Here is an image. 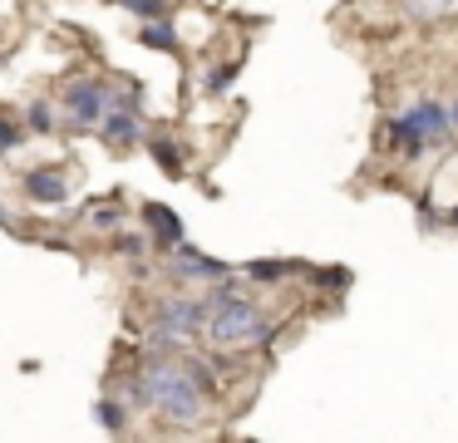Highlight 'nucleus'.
Wrapping results in <instances>:
<instances>
[{
	"mask_svg": "<svg viewBox=\"0 0 458 443\" xmlns=\"http://www.w3.org/2000/svg\"><path fill=\"white\" fill-rule=\"evenodd\" d=\"M202 305H208V340L217 345V350H232V345H271V335H276V325L261 320L257 301H247L242 291H232L227 281L212 285L208 295H202Z\"/></svg>",
	"mask_w": 458,
	"mask_h": 443,
	"instance_id": "f257e3e1",
	"label": "nucleus"
},
{
	"mask_svg": "<svg viewBox=\"0 0 458 443\" xmlns=\"http://www.w3.org/2000/svg\"><path fill=\"white\" fill-rule=\"evenodd\" d=\"M143 379H148L153 409H158L168 423H178V429H198V423H202L208 399L198 394V384L188 379V370H182L178 360H153Z\"/></svg>",
	"mask_w": 458,
	"mask_h": 443,
	"instance_id": "f03ea898",
	"label": "nucleus"
},
{
	"mask_svg": "<svg viewBox=\"0 0 458 443\" xmlns=\"http://www.w3.org/2000/svg\"><path fill=\"white\" fill-rule=\"evenodd\" d=\"M60 104H64V114H70L74 128H99L104 118H109V108H114V94H109L104 79H74V84L64 89Z\"/></svg>",
	"mask_w": 458,
	"mask_h": 443,
	"instance_id": "7ed1b4c3",
	"label": "nucleus"
},
{
	"mask_svg": "<svg viewBox=\"0 0 458 443\" xmlns=\"http://www.w3.org/2000/svg\"><path fill=\"white\" fill-rule=\"evenodd\" d=\"M208 305H202V295H163L158 301V325L163 330H173L178 340H192L198 330H208Z\"/></svg>",
	"mask_w": 458,
	"mask_h": 443,
	"instance_id": "20e7f679",
	"label": "nucleus"
},
{
	"mask_svg": "<svg viewBox=\"0 0 458 443\" xmlns=\"http://www.w3.org/2000/svg\"><path fill=\"white\" fill-rule=\"evenodd\" d=\"M404 118L428 138V148H444V143H448V133H454V114H448L444 98H419V104L409 108Z\"/></svg>",
	"mask_w": 458,
	"mask_h": 443,
	"instance_id": "39448f33",
	"label": "nucleus"
},
{
	"mask_svg": "<svg viewBox=\"0 0 458 443\" xmlns=\"http://www.w3.org/2000/svg\"><path fill=\"white\" fill-rule=\"evenodd\" d=\"M173 271H178L182 281H212V285L232 281V266H227V261H217V256H202L198 246H188V242L178 246V261H173Z\"/></svg>",
	"mask_w": 458,
	"mask_h": 443,
	"instance_id": "423d86ee",
	"label": "nucleus"
},
{
	"mask_svg": "<svg viewBox=\"0 0 458 443\" xmlns=\"http://www.w3.org/2000/svg\"><path fill=\"white\" fill-rule=\"evenodd\" d=\"M139 217H143V226H148V236L158 246H168V251H178L182 246V217L173 212V207H163V202H143L139 207Z\"/></svg>",
	"mask_w": 458,
	"mask_h": 443,
	"instance_id": "0eeeda50",
	"label": "nucleus"
},
{
	"mask_svg": "<svg viewBox=\"0 0 458 443\" xmlns=\"http://www.w3.org/2000/svg\"><path fill=\"white\" fill-rule=\"evenodd\" d=\"M25 192H30V202L60 207L64 197H70V183H64V173H60V167H35V173L25 177Z\"/></svg>",
	"mask_w": 458,
	"mask_h": 443,
	"instance_id": "6e6552de",
	"label": "nucleus"
},
{
	"mask_svg": "<svg viewBox=\"0 0 458 443\" xmlns=\"http://www.w3.org/2000/svg\"><path fill=\"white\" fill-rule=\"evenodd\" d=\"M99 133H104V143L129 148V143H139V138H143V118H133V114H119V108H109V118L99 124Z\"/></svg>",
	"mask_w": 458,
	"mask_h": 443,
	"instance_id": "1a4fd4ad",
	"label": "nucleus"
},
{
	"mask_svg": "<svg viewBox=\"0 0 458 443\" xmlns=\"http://www.w3.org/2000/svg\"><path fill=\"white\" fill-rule=\"evenodd\" d=\"M385 138H389V148H394L399 158H424V153H428V138L419 133V128L409 124V118H394Z\"/></svg>",
	"mask_w": 458,
	"mask_h": 443,
	"instance_id": "9d476101",
	"label": "nucleus"
},
{
	"mask_svg": "<svg viewBox=\"0 0 458 443\" xmlns=\"http://www.w3.org/2000/svg\"><path fill=\"white\" fill-rule=\"evenodd\" d=\"M139 45H148V49H163V55H178V25L173 20H153V25H139Z\"/></svg>",
	"mask_w": 458,
	"mask_h": 443,
	"instance_id": "9b49d317",
	"label": "nucleus"
},
{
	"mask_svg": "<svg viewBox=\"0 0 458 443\" xmlns=\"http://www.w3.org/2000/svg\"><path fill=\"white\" fill-rule=\"evenodd\" d=\"M148 153H153V163H158L168 177H182V153H178V143H173V138H153Z\"/></svg>",
	"mask_w": 458,
	"mask_h": 443,
	"instance_id": "f8f14e48",
	"label": "nucleus"
},
{
	"mask_svg": "<svg viewBox=\"0 0 458 443\" xmlns=\"http://www.w3.org/2000/svg\"><path fill=\"white\" fill-rule=\"evenodd\" d=\"M242 271H247L251 281H286L291 271H301V266L296 261H247Z\"/></svg>",
	"mask_w": 458,
	"mask_h": 443,
	"instance_id": "ddd939ff",
	"label": "nucleus"
},
{
	"mask_svg": "<svg viewBox=\"0 0 458 443\" xmlns=\"http://www.w3.org/2000/svg\"><path fill=\"white\" fill-rule=\"evenodd\" d=\"M242 74V64L237 59H227V64H217V69H208V79H202V89H208V94H227L232 89V79Z\"/></svg>",
	"mask_w": 458,
	"mask_h": 443,
	"instance_id": "4468645a",
	"label": "nucleus"
},
{
	"mask_svg": "<svg viewBox=\"0 0 458 443\" xmlns=\"http://www.w3.org/2000/svg\"><path fill=\"white\" fill-rule=\"evenodd\" d=\"M94 419H99L109 433H119L123 423H129V409H123V404H114V399H99V404H94Z\"/></svg>",
	"mask_w": 458,
	"mask_h": 443,
	"instance_id": "2eb2a0df",
	"label": "nucleus"
},
{
	"mask_svg": "<svg viewBox=\"0 0 458 443\" xmlns=\"http://www.w3.org/2000/svg\"><path fill=\"white\" fill-rule=\"evenodd\" d=\"M178 364L188 370V379L198 384V394H202V399H208V394H217V379H212V370H208L202 360H178Z\"/></svg>",
	"mask_w": 458,
	"mask_h": 443,
	"instance_id": "dca6fc26",
	"label": "nucleus"
},
{
	"mask_svg": "<svg viewBox=\"0 0 458 443\" xmlns=\"http://www.w3.org/2000/svg\"><path fill=\"white\" fill-rule=\"evenodd\" d=\"M25 124H30L35 133H50V128H55V108L45 104V98H35V104L25 108Z\"/></svg>",
	"mask_w": 458,
	"mask_h": 443,
	"instance_id": "f3484780",
	"label": "nucleus"
},
{
	"mask_svg": "<svg viewBox=\"0 0 458 443\" xmlns=\"http://www.w3.org/2000/svg\"><path fill=\"white\" fill-rule=\"evenodd\" d=\"M123 10H129V15H139V20H168V5H158V0H123Z\"/></svg>",
	"mask_w": 458,
	"mask_h": 443,
	"instance_id": "a211bd4d",
	"label": "nucleus"
},
{
	"mask_svg": "<svg viewBox=\"0 0 458 443\" xmlns=\"http://www.w3.org/2000/svg\"><path fill=\"white\" fill-rule=\"evenodd\" d=\"M119 222H123L119 207H94V212H89V226H94V232H114Z\"/></svg>",
	"mask_w": 458,
	"mask_h": 443,
	"instance_id": "6ab92c4d",
	"label": "nucleus"
},
{
	"mask_svg": "<svg viewBox=\"0 0 458 443\" xmlns=\"http://www.w3.org/2000/svg\"><path fill=\"white\" fill-rule=\"evenodd\" d=\"M15 148H21V128H15L11 118H0V158L15 153Z\"/></svg>",
	"mask_w": 458,
	"mask_h": 443,
	"instance_id": "aec40b11",
	"label": "nucleus"
},
{
	"mask_svg": "<svg viewBox=\"0 0 458 443\" xmlns=\"http://www.w3.org/2000/svg\"><path fill=\"white\" fill-rule=\"evenodd\" d=\"M143 246H148L143 236H119V251L129 256V261H143Z\"/></svg>",
	"mask_w": 458,
	"mask_h": 443,
	"instance_id": "412c9836",
	"label": "nucleus"
},
{
	"mask_svg": "<svg viewBox=\"0 0 458 443\" xmlns=\"http://www.w3.org/2000/svg\"><path fill=\"white\" fill-rule=\"evenodd\" d=\"M444 5H409V20H438Z\"/></svg>",
	"mask_w": 458,
	"mask_h": 443,
	"instance_id": "4be33fe9",
	"label": "nucleus"
},
{
	"mask_svg": "<svg viewBox=\"0 0 458 443\" xmlns=\"http://www.w3.org/2000/svg\"><path fill=\"white\" fill-rule=\"evenodd\" d=\"M310 276H316L320 285H345L350 281V271H310Z\"/></svg>",
	"mask_w": 458,
	"mask_h": 443,
	"instance_id": "5701e85b",
	"label": "nucleus"
},
{
	"mask_svg": "<svg viewBox=\"0 0 458 443\" xmlns=\"http://www.w3.org/2000/svg\"><path fill=\"white\" fill-rule=\"evenodd\" d=\"M444 222H448V226H458V207H448V217H444Z\"/></svg>",
	"mask_w": 458,
	"mask_h": 443,
	"instance_id": "b1692460",
	"label": "nucleus"
},
{
	"mask_svg": "<svg viewBox=\"0 0 458 443\" xmlns=\"http://www.w3.org/2000/svg\"><path fill=\"white\" fill-rule=\"evenodd\" d=\"M448 114H454V124H458V94H454V104H448Z\"/></svg>",
	"mask_w": 458,
	"mask_h": 443,
	"instance_id": "393cba45",
	"label": "nucleus"
},
{
	"mask_svg": "<svg viewBox=\"0 0 458 443\" xmlns=\"http://www.w3.org/2000/svg\"><path fill=\"white\" fill-rule=\"evenodd\" d=\"M247 443H257V439H247Z\"/></svg>",
	"mask_w": 458,
	"mask_h": 443,
	"instance_id": "a878e982",
	"label": "nucleus"
}]
</instances>
